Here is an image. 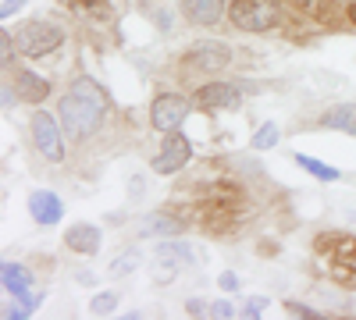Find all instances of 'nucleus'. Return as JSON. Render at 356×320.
<instances>
[{"instance_id": "obj_13", "label": "nucleus", "mask_w": 356, "mask_h": 320, "mask_svg": "<svg viewBox=\"0 0 356 320\" xmlns=\"http://www.w3.org/2000/svg\"><path fill=\"white\" fill-rule=\"evenodd\" d=\"M321 249H328L332 264H335V274H339V278H349L346 267H356V239H349V235H332V239H321Z\"/></svg>"}, {"instance_id": "obj_18", "label": "nucleus", "mask_w": 356, "mask_h": 320, "mask_svg": "<svg viewBox=\"0 0 356 320\" xmlns=\"http://www.w3.org/2000/svg\"><path fill=\"white\" fill-rule=\"evenodd\" d=\"M321 125H328V128H339V132L356 135V103H339V107H332V110L321 118Z\"/></svg>"}, {"instance_id": "obj_3", "label": "nucleus", "mask_w": 356, "mask_h": 320, "mask_svg": "<svg viewBox=\"0 0 356 320\" xmlns=\"http://www.w3.org/2000/svg\"><path fill=\"white\" fill-rule=\"evenodd\" d=\"M232 25L243 33H267L278 25V4L275 0H232Z\"/></svg>"}, {"instance_id": "obj_25", "label": "nucleus", "mask_w": 356, "mask_h": 320, "mask_svg": "<svg viewBox=\"0 0 356 320\" xmlns=\"http://www.w3.org/2000/svg\"><path fill=\"white\" fill-rule=\"evenodd\" d=\"M218 285L225 288V292H239V288H243V285H239V278H235L232 271H225V274L218 278Z\"/></svg>"}, {"instance_id": "obj_9", "label": "nucleus", "mask_w": 356, "mask_h": 320, "mask_svg": "<svg viewBox=\"0 0 356 320\" xmlns=\"http://www.w3.org/2000/svg\"><path fill=\"white\" fill-rule=\"evenodd\" d=\"M186 61H189V68H196V71H221V68L232 61V53H228L225 43H196V47H189Z\"/></svg>"}, {"instance_id": "obj_15", "label": "nucleus", "mask_w": 356, "mask_h": 320, "mask_svg": "<svg viewBox=\"0 0 356 320\" xmlns=\"http://www.w3.org/2000/svg\"><path fill=\"white\" fill-rule=\"evenodd\" d=\"M225 0H182V15L196 25H218Z\"/></svg>"}, {"instance_id": "obj_24", "label": "nucleus", "mask_w": 356, "mask_h": 320, "mask_svg": "<svg viewBox=\"0 0 356 320\" xmlns=\"http://www.w3.org/2000/svg\"><path fill=\"white\" fill-rule=\"evenodd\" d=\"M289 310L296 313V317H303V320H321L324 313H317V310H310V306H300V303H289Z\"/></svg>"}, {"instance_id": "obj_20", "label": "nucleus", "mask_w": 356, "mask_h": 320, "mask_svg": "<svg viewBox=\"0 0 356 320\" xmlns=\"http://www.w3.org/2000/svg\"><path fill=\"white\" fill-rule=\"evenodd\" d=\"M136 267H139V253H136V249H125V253L111 264V274H114V278H122V274H132Z\"/></svg>"}, {"instance_id": "obj_1", "label": "nucleus", "mask_w": 356, "mask_h": 320, "mask_svg": "<svg viewBox=\"0 0 356 320\" xmlns=\"http://www.w3.org/2000/svg\"><path fill=\"white\" fill-rule=\"evenodd\" d=\"M104 107H107V96L104 90L93 82V78H75L72 82V93L61 96L57 103V114H61V128L72 135V139H89L100 121H104Z\"/></svg>"}, {"instance_id": "obj_4", "label": "nucleus", "mask_w": 356, "mask_h": 320, "mask_svg": "<svg viewBox=\"0 0 356 320\" xmlns=\"http://www.w3.org/2000/svg\"><path fill=\"white\" fill-rule=\"evenodd\" d=\"M65 43V33L50 22H25L18 28V50L25 57H47Z\"/></svg>"}, {"instance_id": "obj_17", "label": "nucleus", "mask_w": 356, "mask_h": 320, "mask_svg": "<svg viewBox=\"0 0 356 320\" xmlns=\"http://www.w3.org/2000/svg\"><path fill=\"white\" fill-rule=\"evenodd\" d=\"M186 224H182V217H175V214H168V210H161V214H150L143 221V235H178Z\"/></svg>"}, {"instance_id": "obj_21", "label": "nucleus", "mask_w": 356, "mask_h": 320, "mask_svg": "<svg viewBox=\"0 0 356 320\" xmlns=\"http://www.w3.org/2000/svg\"><path fill=\"white\" fill-rule=\"evenodd\" d=\"M75 11L82 15H93V18H111V4L107 0H72Z\"/></svg>"}, {"instance_id": "obj_2", "label": "nucleus", "mask_w": 356, "mask_h": 320, "mask_svg": "<svg viewBox=\"0 0 356 320\" xmlns=\"http://www.w3.org/2000/svg\"><path fill=\"white\" fill-rule=\"evenodd\" d=\"M239 214H243V192L235 189L232 182H218V185L207 189V199H203V217H207V224L225 228V224H232Z\"/></svg>"}, {"instance_id": "obj_8", "label": "nucleus", "mask_w": 356, "mask_h": 320, "mask_svg": "<svg viewBox=\"0 0 356 320\" xmlns=\"http://www.w3.org/2000/svg\"><path fill=\"white\" fill-rule=\"evenodd\" d=\"M196 103L203 110H232L243 103V90L239 82H211V85H200Z\"/></svg>"}, {"instance_id": "obj_12", "label": "nucleus", "mask_w": 356, "mask_h": 320, "mask_svg": "<svg viewBox=\"0 0 356 320\" xmlns=\"http://www.w3.org/2000/svg\"><path fill=\"white\" fill-rule=\"evenodd\" d=\"M29 214H33V221L36 224H57L65 217V203L57 199L54 192H47V189H40V192H33L29 196Z\"/></svg>"}, {"instance_id": "obj_26", "label": "nucleus", "mask_w": 356, "mask_h": 320, "mask_svg": "<svg viewBox=\"0 0 356 320\" xmlns=\"http://www.w3.org/2000/svg\"><path fill=\"white\" fill-rule=\"evenodd\" d=\"M0 53H4V57H0L4 65H11V61H15V50H11V33L0 36Z\"/></svg>"}, {"instance_id": "obj_19", "label": "nucleus", "mask_w": 356, "mask_h": 320, "mask_svg": "<svg viewBox=\"0 0 356 320\" xmlns=\"http://www.w3.org/2000/svg\"><path fill=\"white\" fill-rule=\"evenodd\" d=\"M296 164L300 167H307L314 178H321V182H339L342 174H339V167H332V164H321V160H314V157H307V153H296Z\"/></svg>"}, {"instance_id": "obj_28", "label": "nucleus", "mask_w": 356, "mask_h": 320, "mask_svg": "<svg viewBox=\"0 0 356 320\" xmlns=\"http://www.w3.org/2000/svg\"><path fill=\"white\" fill-rule=\"evenodd\" d=\"M18 8H22V0H8V4L0 8V15H4V18H11V15H15Z\"/></svg>"}, {"instance_id": "obj_11", "label": "nucleus", "mask_w": 356, "mask_h": 320, "mask_svg": "<svg viewBox=\"0 0 356 320\" xmlns=\"http://www.w3.org/2000/svg\"><path fill=\"white\" fill-rule=\"evenodd\" d=\"M0 278H4V288H8V292H11L15 299H22L29 310H33V306L40 303V296L29 292V285H33V278H29V271H25L22 264H11V260H8V264L0 267Z\"/></svg>"}, {"instance_id": "obj_6", "label": "nucleus", "mask_w": 356, "mask_h": 320, "mask_svg": "<svg viewBox=\"0 0 356 320\" xmlns=\"http://www.w3.org/2000/svg\"><path fill=\"white\" fill-rule=\"evenodd\" d=\"M193 157V142H189V135H182V132H168V139H164V150L154 157V171L157 174H175L178 167H186V160Z\"/></svg>"}, {"instance_id": "obj_27", "label": "nucleus", "mask_w": 356, "mask_h": 320, "mask_svg": "<svg viewBox=\"0 0 356 320\" xmlns=\"http://www.w3.org/2000/svg\"><path fill=\"white\" fill-rule=\"evenodd\" d=\"M211 313L225 320V317H232V306H228V303H214V306H211Z\"/></svg>"}, {"instance_id": "obj_22", "label": "nucleus", "mask_w": 356, "mask_h": 320, "mask_svg": "<svg viewBox=\"0 0 356 320\" xmlns=\"http://www.w3.org/2000/svg\"><path fill=\"white\" fill-rule=\"evenodd\" d=\"M278 142V125H260L257 128V135H253V146L257 150H271Z\"/></svg>"}, {"instance_id": "obj_23", "label": "nucleus", "mask_w": 356, "mask_h": 320, "mask_svg": "<svg viewBox=\"0 0 356 320\" xmlns=\"http://www.w3.org/2000/svg\"><path fill=\"white\" fill-rule=\"evenodd\" d=\"M118 306V296H111V292H104V296H97L93 303H89V310H93V313H111Z\"/></svg>"}, {"instance_id": "obj_7", "label": "nucleus", "mask_w": 356, "mask_h": 320, "mask_svg": "<svg viewBox=\"0 0 356 320\" xmlns=\"http://www.w3.org/2000/svg\"><path fill=\"white\" fill-rule=\"evenodd\" d=\"M33 135H36V150L47 160H65V142H61V128L50 118L47 110L33 114Z\"/></svg>"}, {"instance_id": "obj_5", "label": "nucleus", "mask_w": 356, "mask_h": 320, "mask_svg": "<svg viewBox=\"0 0 356 320\" xmlns=\"http://www.w3.org/2000/svg\"><path fill=\"white\" fill-rule=\"evenodd\" d=\"M186 118H189V100L178 96V93H164L150 107V121H154L157 132H175Z\"/></svg>"}, {"instance_id": "obj_16", "label": "nucleus", "mask_w": 356, "mask_h": 320, "mask_svg": "<svg viewBox=\"0 0 356 320\" xmlns=\"http://www.w3.org/2000/svg\"><path fill=\"white\" fill-rule=\"evenodd\" d=\"M15 85H18V100H25V103H43L47 93H50V82L33 75V71H18Z\"/></svg>"}, {"instance_id": "obj_10", "label": "nucleus", "mask_w": 356, "mask_h": 320, "mask_svg": "<svg viewBox=\"0 0 356 320\" xmlns=\"http://www.w3.org/2000/svg\"><path fill=\"white\" fill-rule=\"evenodd\" d=\"M182 264H189V246H178V242H164V246H157L154 281H157V285H168V281L178 274V267H182Z\"/></svg>"}, {"instance_id": "obj_14", "label": "nucleus", "mask_w": 356, "mask_h": 320, "mask_svg": "<svg viewBox=\"0 0 356 320\" xmlns=\"http://www.w3.org/2000/svg\"><path fill=\"white\" fill-rule=\"evenodd\" d=\"M65 242H68L75 253H82V256H93V253H100L104 235H100L97 224H72V228L65 231Z\"/></svg>"}, {"instance_id": "obj_29", "label": "nucleus", "mask_w": 356, "mask_h": 320, "mask_svg": "<svg viewBox=\"0 0 356 320\" xmlns=\"http://www.w3.org/2000/svg\"><path fill=\"white\" fill-rule=\"evenodd\" d=\"M349 18H353V25H356V4H349Z\"/></svg>"}]
</instances>
